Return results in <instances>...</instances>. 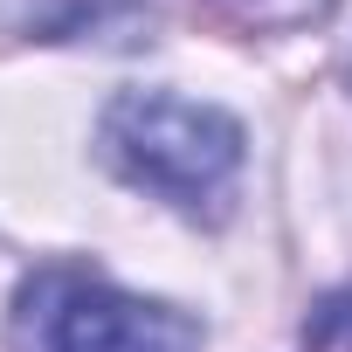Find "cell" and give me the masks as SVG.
Returning a JSON list of instances; mask_svg holds the SVG:
<instances>
[{
    "label": "cell",
    "instance_id": "obj_1",
    "mask_svg": "<svg viewBox=\"0 0 352 352\" xmlns=\"http://www.w3.org/2000/svg\"><path fill=\"white\" fill-rule=\"evenodd\" d=\"M97 145L131 187L173 201L180 214H221L235 173H242V124L214 104L173 97V90L111 97Z\"/></svg>",
    "mask_w": 352,
    "mask_h": 352
},
{
    "label": "cell",
    "instance_id": "obj_2",
    "mask_svg": "<svg viewBox=\"0 0 352 352\" xmlns=\"http://www.w3.org/2000/svg\"><path fill=\"white\" fill-rule=\"evenodd\" d=\"M14 352H201V324L173 304L131 297L97 270H35L8 318Z\"/></svg>",
    "mask_w": 352,
    "mask_h": 352
},
{
    "label": "cell",
    "instance_id": "obj_3",
    "mask_svg": "<svg viewBox=\"0 0 352 352\" xmlns=\"http://www.w3.org/2000/svg\"><path fill=\"white\" fill-rule=\"evenodd\" d=\"M201 8L228 28H249V35H276V28H311L331 14V0H201Z\"/></svg>",
    "mask_w": 352,
    "mask_h": 352
},
{
    "label": "cell",
    "instance_id": "obj_4",
    "mask_svg": "<svg viewBox=\"0 0 352 352\" xmlns=\"http://www.w3.org/2000/svg\"><path fill=\"white\" fill-rule=\"evenodd\" d=\"M90 0H0V28H28V35H69L83 21Z\"/></svg>",
    "mask_w": 352,
    "mask_h": 352
}]
</instances>
